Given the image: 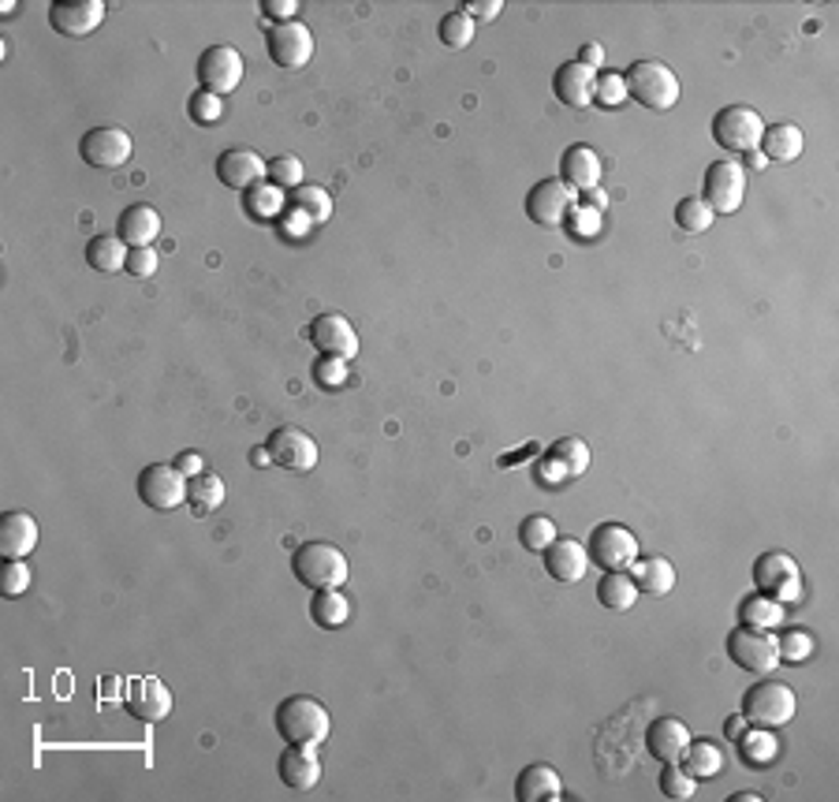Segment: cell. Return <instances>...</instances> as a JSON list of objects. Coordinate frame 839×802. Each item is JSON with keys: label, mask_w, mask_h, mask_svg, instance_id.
Instances as JSON below:
<instances>
[{"label": "cell", "mask_w": 839, "mask_h": 802, "mask_svg": "<svg viewBox=\"0 0 839 802\" xmlns=\"http://www.w3.org/2000/svg\"><path fill=\"white\" fill-rule=\"evenodd\" d=\"M276 731L295 747H318L332 736V713L310 694H292L273 713Z\"/></svg>", "instance_id": "1"}, {"label": "cell", "mask_w": 839, "mask_h": 802, "mask_svg": "<svg viewBox=\"0 0 839 802\" xmlns=\"http://www.w3.org/2000/svg\"><path fill=\"white\" fill-rule=\"evenodd\" d=\"M292 571L310 590H340L351 575V564L332 542H306L292 553Z\"/></svg>", "instance_id": "2"}, {"label": "cell", "mask_w": 839, "mask_h": 802, "mask_svg": "<svg viewBox=\"0 0 839 802\" xmlns=\"http://www.w3.org/2000/svg\"><path fill=\"white\" fill-rule=\"evenodd\" d=\"M794 710H799V699L788 683L780 679H757L747 694H742V717L747 725L765 728V731H780L784 725H791Z\"/></svg>", "instance_id": "3"}, {"label": "cell", "mask_w": 839, "mask_h": 802, "mask_svg": "<svg viewBox=\"0 0 839 802\" xmlns=\"http://www.w3.org/2000/svg\"><path fill=\"white\" fill-rule=\"evenodd\" d=\"M624 83H627V98H634L638 104H645V109L653 112L671 109V104L679 101V94H683L676 72H671L668 64H661V60H638V64H631L624 72Z\"/></svg>", "instance_id": "4"}, {"label": "cell", "mask_w": 839, "mask_h": 802, "mask_svg": "<svg viewBox=\"0 0 839 802\" xmlns=\"http://www.w3.org/2000/svg\"><path fill=\"white\" fill-rule=\"evenodd\" d=\"M765 135V120L757 109L750 104H724L720 112L713 116V138L731 153H750L762 146Z\"/></svg>", "instance_id": "5"}, {"label": "cell", "mask_w": 839, "mask_h": 802, "mask_svg": "<svg viewBox=\"0 0 839 802\" xmlns=\"http://www.w3.org/2000/svg\"><path fill=\"white\" fill-rule=\"evenodd\" d=\"M728 657L736 661L742 673H776L780 668V650H776V634L762 631V627L742 624L728 634Z\"/></svg>", "instance_id": "6"}, {"label": "cell", "mask_w": 839, "mask_h": 802, "mask_svg": "<svg viewBox=\"0 0 839 802\" xmlns=\"http://www.w3.org/2000/svg\"><path fill=\"white\" fill-rule=\"evenodd\" d=\"M190 478L176 464H150L138 474V501L153 511H172L187 501Z\"/></svg>", "instance_id": "7"}, {"label": "cell", "mask_w": 839, "mask_h": 802, "mask_svg": "<svg viewBox=\"0 0 839 802\" xmlns=\"http://www.w3.org/2000/svg\"><path fill=\"white\" fill-rule=\"evenodd\" d=\"M702 195H705V202H710L713 213H720V217L736 213V209L742 206V198H747V169H742L739 161H728V157L713 161L710 169H705Z\"/></svg>", "instance_id": "8"}, {"label": "cell", "mask_w": 839, "mask_h": 802, "mask_svg": "<svg viewBox=\"0 0 839 802\" xmlns=\"http://www.w3.org/2000/svg\"><path fill=\"white\" fill-rule=\"evenodd\" d=\"M590 560H597L605 571H627L638 560V538L624 522H601L597 530L590 534V545H585Z\"/></svg>", "instance_id": "9"}, {"label": "cell", "mask_w": 839, "mask_h": 802, "mask_svg": "<svg viewBox=\"0 0 839 802\" xmlns=\"http://www.w3.org/2000/svg\"><path fill=\"white\" fill-rule=\"evenodd\" d=\"M124 710L138 725H161L172 713V691L157 676L124 679Z\"/></svg>", "instance_id": "10"}, {"label": "cell", "mask_w": 839, "mask_h": 802, "mask_svg": "<svg viewBox=\"0 0 839 802\" xmlns=\"http://www.w3.org/2000/svg\"><path fill=\"white\" fill-rule=\"evenodd\" d=\"M269 459L284 470H295V474H306V470L318 467V441L310 437L299 425H276L266 441Z\"/></svg>", "instance_id": "11"}, {"label": "cell", "mask_w": 839, "mask_h": 802, "mask_svg": "<svg viewBox=\"0 0 839 802\" xmlns=\"http://www.w3.org/2000/svg\"><path fill=\"white\" fill-rule=\"evenodd\" d=\"M799 582H802V571L794 564L791 553H762L754 560V587L757 594L765 597H776V601H788V597H799Z\"/></svg>", "instance_id": "12"}, {"label": "cell", "mask_w": 839, "mask_h": 802, "mask_svg": "<svg viewBox=\"0 0 839 802\" xmlns=\"http://www.w3.org/2000/svg\"><path fill=\"white\" fill-rule=\"evenodd\" d=\"M575 202H579V195L564 180H541L527 195V217L541 229H556L571 217Z\"/></svg>", "instance_id": "13"}, {"label": "cell", "mask_w": 839, "mask_h": 802, "mask_svg": "<svg viewBox=\"0 0 839 802\" xmlns=\"http://www.w3.org/2000/svg\"><path fill=\"white\" fill-rule=\"evenodd\" d=\"M195 75L198 83H202V90L224 98V94H232L235 86L243 83V52L235 46H209L202 57H198Z\"/></svg>", "instance_id": "14"}, {"label": "cell", "mask_w": 839, "mask_h": 802, "mask_svg": "<svg viewBox=\"0 0 839 802\" xmlns=\"http://www.w3.org/2000/svg\"><path fill=\"white\" fill-rule=\"evenodd\" d=\"M131 150H135V143L124 127H94L78 143V157L94 169H120L131 161Z\"/></svg>", "instance_id": "15"}, {"label": "cell", "mask_w": 839, "mask_h": 802, "mask_svg": "<svg viewBox=\"0 0 839 802\" xmlns=\"http://www.w3.org/2000/svg\"><path fill=\"white\" fill-rule=\"evenodd\" d=\"M269 57H273L276 67L284 72H299V67L310 64L313 57V34L306 23H276L269 30Z\"/></svg>", "instance_id": "16"}, {"label": "cell", "mask_w": 839, "mask_h": 802, "mask_svg": "<svg viewBox=\"0 0 839 802\" xmlns=\"http://www.w3.org/2000/svg\"><path fill=\"white\" fill-rule=\"evenodd\" d=\"M310 344L318 347L321 355H332V359H355L358 347H362L355 325L336 310L318 313V318L310 321Z\"/></svg>", "instance_id": "17"}, {"label": "cell", "mask_w": 839, "mask_h": 802, "mask_svg": "<svg viewBox=\"0 0 839 802\" xmlns=\"http://www.w3.org/2000/svg\"><path fill=\"white\" fill-rule=\"evenodd\" d=\"M104 23L101 0H57L49 4V26L64 38H86Z\"/></svg>", "instance_id": "18"}, {"label": "cell", "mask_w": 839, "mask_h": 802, "mask_svg": "<svg viewBox=\"0 0 839 802\" xmlns=\"http://www.w3.org/2000/svg\"><path fill=\"white\" fill-rule=\"evenodd\" d=\"M269 176V161H261L255 150H224L217 157V180L232 190H255Z\"/></svg>", "instance_id": "19"}, {"label": "cell", "mask_w": 839, "mask_h": 802, "mask_svg": "<svg viewBox=\"0 0 839 802\" xmlns=\"http://www.w3.org/2000/svg\"><path fill=\"white\" fill-rule=\"evenodd\" d=\"M541 556H545V571L553 575L556 582H564V587L582 582L585 571H590V553H585V545L571 542V538H556Z\"/></svg>", "instance_id": "20"}, {"label": "cell", "mask_w": 839, "mask_h": 802, "mask_svg": "<svg viewBox=\"0 0 839 802\" xmlns=\"http://www.w3.org/2000/svg\"><path fill=\"white\" fill-rule=\"evenodd\" d=\"M276 773L284 780V788L292 791H313L321 784V762L313 754V747H295L287 743V751L280 754L276 762Z\"/></svg>", "instance_id": "21"}, {"label": "cell", "mask_w": 839, "mask_h": 802, "mask_svg": "<svg viewBox=\"0 0 839 802\" xmlns=\"http://www.w3.org/2000/svg\"><path fill=\"white\" fill-rule=\"evenodd\" d=\"M559 180L579 195V190H593L601 183V157L593 146H567L564 157H559Z\"/></svg>", "instance_id": "22"}, {"label": "cell", "mask_w": 839, "mask_h": 802, "mask_svg": "<svg viewBox=\"0 0 839 802\" xmlns=\"http://www.w3.org/2000/svg\"><path fill=\"white\" fill-rule=\"evenodd\" d=\"M593 83H597V72H590L579 60H567V64L556 67L553 75V90L556 98L571 109H590L593 104Z\"/></svg>", "instance_id": "23"}, {"label": "cell", "mask_w": 839, "mask_h": 802, "mask_svg": "<svg viewBox=\"0 0 839 802\" xmlns=\"http://www.w3.org/2000/svg\"><path fill=\"white\" fill-rule=\"evenodd\" d=\"M38 548V519L30 511H8L0 519V553L4 560H23Z\"/></svg>", "instance_id": "24"}, {"label": "cell", "mask_w": 839, "mask_h": 802, "mask_svg": "<svg viewBox=\"0 0 839 802\" xmlns=\"http://www.w3.org/2000/svg\"><path fill=\"white\" fill-rule=\"evenodd\" d=\"M690 743V728L676 717H657L650 728H645V751H650L657 762H679Z\"/></svg>", "instance_id": "25"}, {"label": "cell", "mask_w": 839, "mask_h": 802, "mask_svg": "<svg viewBox=\"0 0 839 802\" xmlns=\"http://www.w3.org/2000/svg\"><path fill=\"white\" fill-rule=\"evenodd\" d=\"M515 799L519 802H559L564 799V780L553 765H527V769L515 777Z\"/></svg>", "instance_id": "26"}, {"label": "cell", "mask_w": 839, "mask_h": 802, "mask_svg": "<svg viewBox=\"0 0 839 802\" xmlns=\"http://www.w3.org/2000/svg\"><path fill=\"white\" fill-rule=\"evenodd\" d=\"M116 235L127 243L131 250H135V247H153V239L161 235V213H157L153 206H146V202L127 206L124 213H120V221H116Z\"/></svg>", "instance_id": "27"}, {"label": "cell", "mask_w": 839, "mask_h": 802, "mask_svg": "<svg viewBox=\"0 0 839 802\" xmlns=\"http://www.w3.org/2000/svg\"><path fill=\"white\" fill-rule=\"evenodd\" d=\"M627 571H631L638 594L664 597V594H671V590H676V568H671L668 556H638V560Z\"/></svg>", "instance_id": "28"}, {"label": "cell", "mask_w": 839, "mask_h": 802, "mask_svg": "<svg viewBox=\"0 0 839 802\" xmlns=\"http://www.w3.org/2000/svg\"><path fill=\"white\" fill-rule=\"evenodd\" d=\"M548 470H553L556 482H564V478H582L585 470H590V444H585L582 437H559L553 448H548Z\"/></svg>", "instance_id": "29"}, {"label": "cell", "mask_w": 839, "mask_h": 802, "mask_svg": "<svg viewBox=\"0 0 839 802\" xmlns=\"http://www.w3.org/2000/svg\"><path fill=\"white\" fill-rule=\"evenodd\" d=\"M802 146H806V138H802V127H794V124H773V127H765L762 146H757V150L765 153V161L788 164V161H799Z\"/></svg>", "instance_id": "30"}, {"label": "cell", "mask_w": 839, "mask_h": 802, "mask_svg": "<svg viewBox=\"0 0 839 802\" xmlns=\"http://www.w3.org/2000/svg\"><path fill=\"white\" fill-rule=\"evenodd\" d=\"M597 601H601V608H608V613H631L634 601H638V587H634L631 571H605L601 575Z\"/></svg>", "instance_id": "31"}, {"label": "cell", "mask_w": 839, "mask_h": 802, "mask_svg": "<svg viewBox=\"0 0 839 802\" xmlns=\"http://www.w3.org/2000/svg\"><path fill=\"white\" fill-rule=\"evenodd\" d=\"M127 255L131 247L120 235H94V239L86 243V266L98 269V273H120V269H127Z\"/></svg>", "instance_id": "32"}, {"label": "cell", "mask_w": 839, "mask_h": 802, "mask_svg": "<svg viewBox=\"0 0 839 802\" xmlns=\"http://www.w3.org/2000/svg\"><path fill=\"white\" fill-rule=\"evenodd\" d=\"M679 765H683L694 780H710L724 769V751L716 743H710V739H690Z\"/></svg>", "instance_id": "33"}, {"label": "cell", "mask_w": 839, "mask_h": 802, "mask_svg": "<svg viewBox=\"0 0 839 802\" xmlns=\"http://www.w3.org/2000/svg\"><path fill=\"white\" fill-rule=\"evenodd\" d=\"M310 620L325 631H336L351 620V601H347L340 590H313V601H310Z\"/></svg>", "instance_id": "34"}, {"label": "cell", "mask_w": 839, "mask_h": 802, "mask_svg": "<svg viewBox=\"0 0 839 802\" xmlns=\"http://www.w3.org/2000/svg\"><path fill=\"white\" fill-rule=\"evenodd\" d=\"M187 504L195 516H213L217 508L224 504V482L221 474H213V470H202V474L190 478L187 485Z\"/></svg>", "instance_id": "35"}, {"label": "cell", "mask_w": 839, "mask_h": 802, "mask_svg": "<svg viewBox=\"0 0 839 802\" xmlns=\"http://www.w3.org/2000/svg\"><path fill=\"white\" fill-rule=\"evenodd\" d=\"M295 209H299L306 221L325 224V221H332V195L325 187H310V183H303V187L295 190Z\"/></svg>", "instance_id": "36"}, {"label": "cell", "mask_w": 839, "mask_h": 802, "mask_svg": "<svg viewBox=\"0 0 839 802\" xmlns=\"http://www.w3.org/2000/svg\"><path fill=\"white\" fill-rule=\"evenodd\" d=\"M556 542V522L548 516H527L519 522V545L527 553H545Z\"/></svg>", "instance_id": "37"}, {"label": "cell", "mask_w": 839, "mask_h": 802, "mask_svg": "<svg viewBox=\"0 0 839 802\" xmlns=\"http://www.w3.org/2000/svg\"><path fill=\"white\" fill-rule=\"evenodd\" d=\"M742 620H747L750 627H762V631H768V627H776L784 620V601L776 597H747L742 601Z\"/></svg>", "instance_id": "38"}, {"label": "cell", "mask_w": 839, "mask_h": 802, "mask_svg": "<svg viewBox=\"0 0 839 802\" xmlns=\"http://www.w3.org/2000/svg\"><path fill=\"white\" fill-rule=\"evenodd\" d=\"M713 221H716V213L710 209V202H705V198H683V202L676 206V224H679L683 232H690V235L710 232Z\"/></svg>", "instance_id": "39"}, {"label": "cell", "mask_w": 839, "mask_h": 802, "mask_svg": "<svg viewBox=\"0 0 839 802\" xmlns=\"http://www.w3.org/2000/svg\"><path fill=\"white\" fill-rule=\"evenodd\" d=\"M474 30H478V23L470 20L462 8H456V12H448L441 20V41L448 49H467L470 41H474Z\"/></svg>", "instance_id": "40"}, {"label": "cell", "mask_w": 839, "mask_h": 802, "mask_svg": "<svg viewBox=\"0 0 839 802\" xmlns=\"http://www.w3.org/2000/svg\"><path fill=\"white\" fill-rule=\"evenodd\" d=\"M661 791L668 799H676V802H683V799H694V791H698V780L690 777V773L683 769L679 762H668L661 769Z\"/></svg>", "instance_id": "41"}, {"label": "cell", "mask_w": 839, "mask_h": 802, "mask_svg": "<svg viewBox=\"0 0 839 802\" xmlns=\"http://www.w3.org/2000/svg\"><path fill=\"white\" fill-rule=\"evenodd\" d=\"M593 101L597 104H616L627 101V83H624V72H597V83H593Z\"/></svg>", "instance_id": "42"}, {"label": "cell", "mask_w": 839, "mask_h": 802, "mask_svg": "<svg viewBox=\"0 0 839 802\" xmlns=\"http://www.w3.org/2000/svg\"><path fill=\"white\" fill-rule=\"evenodd\" d=\"M739 743H742V757H747V765H768V762H773V754H776L773 731H765V728L742 736Z\"/></svg>", "instance_id": "43"}, {"label": "cell", "mask_w": 839, "mask_h": 802, "mask_svg": "<svg viewBox=\"0 0 839 802\" xmlns=\"http://www.w3.org/2000/svg\"><path fill=\"white\" fill-rule=\"evenodd\" d=\"M187 112H190V120L195 124H217V120L224 116V101L217 98V94H209V90H198V94H190V101H187Z\"/></svg>", "instance_id": "44"}, {"label": "cell", "mask_w": 839, "mask_h": 802, "mask_svg": "<svg viewBox=\"0 0 839 802\" xmlns=\"http://www.w3.org/2000/svg\"><path fill=\"white\" fill-rule=\"evenodd\" d=\"M269 180H273L276 187H303V161L292 153L273 157V161H269Z\"/></svg>", "instance_id": "45"}, {"label": "cell", "mask_w": 839, "mask_h": 802, "mask_svg": "<svg viewBox=\"0 0 839 802\" xmlns=\"http://www.w3.org/2000/svg\"><path fill=\"white\" fill-rule=\"evenodd\" d=\"M30 590V568L23 560H8L4 571H0V594L4 597H20Z\"/></svg>", "instance_id": "46"}, {"label": "cell", "mask_w": 839, "mask_h": 802, "mask_svg": "<svg viewBox=\"0 0 839 802\" xmlns=\"http://www.w3.org/2000/svg\"><path fill=\"white\" fill-rule=\"evenodd\" d=\"M313 381H318L321 388L347 385V359H332V355H321V359L313 362Z\"/></svg>", "instance_id": "47"}, {"label": "cell", "mask_w": 839, "mask_h": 802, "mask_svg": "<svg viewBox=\"0 0 839 802\" xmlns=\"http://www.w3.org/2000/svg\"><path fill=\"white\" fill-rule=\"evenodd\" d=\"M776 650H780V661H806L814 653V639L806 631H784L776 639Z\"/></svg>", "instance_id": "48"}, {"label": "cell", "mask_w": 839, "mask_h": 802, "mask_svg": "<svg viewBox=\"0 0 839 802\" xmlns=\"http://www.w3.org/2000/svg\"><path fill=\"white\" fill-rule=\"evenodd\" d=\"M157 250L153 247H135L127 255V273L131 276H138V281H146V276H153L157 273Z\"/></svg>", "instance_id": "49"}, {"label": "cell", "mask_w": 839, "mask_h": 802, "mask_svg": "<svg viewBox=\"0 0 839 802\" xmlns=\"http://www.w3.org/2000/svg\"><path fill=\"white\" fill-rule=\"evenodd\" d=\"M261 12L276 23H295V15H299V0H261Z\"/></svg>", "instance_id": "50"}, {"label": "cell", "mask_w": 839, "mask_h": 802, "mask_svg": "<svg viewBox=\"0 0 839 802\" xmlns=\"http://www.w3.org/2000/svg\"><path fill=\"white\" fill-rule=\"evenodd\" d=\"M462 12L470 15V20H482V23H493L496 15L504 12V0H470V4H462Z\"/></svg>", "instance_id": "51"}, {"label": "cell", "mask_w": 839, "mask_h": 802, "mask_svg": "<svg viewBox=\"0 0 839 802\" xmlns=\"http://www.w3.org/2000/svg\"><path fill=\"white\" fill-rule=\"evenodd\" d=\"M579 64H585L590 72H601V67H605V46H601V41H585L579 52Z\"/></svg>", "instance_id": "52"}, {"label": "cell", "mask_w": 839, "mask_h": 802, "mask_svg": "<svg viewBox=\"0 0 839 802\" xmlns=\"http://www.w3.org/2000/svg\"><path fill=\"white\" fill-rule=\"evenodd\" d=\"M250 198H255V213L280 209V190L276 187H255V190H250Z\"/></svg>", "instance_id": "53"}, {"label": "cell", "mask_w": 839, "mask_h": 802, "mask_svg": "<svg viewBox=\"0 0 839 802\" xmlns=\"http://www.w3.org/2000/svg\"><path fill=\"white\" fill-rule=\"evenodd\" d=\"M176 467L183 470V474H187V478H195V474H202V456H198V452H180V456H176Z\"/></svg>", "instance_id": "54"}, {"label": "cell", "mask_w": 839, "mask_h": 802, "mask_svg": "<svg viewBox=\"0 0 839 802\" xmlns=\"http://www.w3.org/2000/svg\"><path fill=\"white\" fill-rule=\"evenodd\" d=\"M724 736L736 739V743H739V739L747 736V717H742V713H736V717H728V725H724Z\"/></svg>", "instance_id": "55"}, {"label": "cell", "mask_w": 839, "mask_h": 802, "mask_svg": "<svg viewBox=\"0 0 839 802\" xmlns=\"http://www.w3.org/2000/svg\"><path fill=\"white\" fill-rule=\"evenodd\" d=\"M747 164H750V169H757V172L768 169V161H765V153H762V150H750V153H747V161H742V169H747Z\"/></svg>", "instance_id": "56"}, {"label": "cell", "mask_w": 839, "mask_h": 802, "mask_svg": "<svg viewBox=\"0 0 839 802\" xmlns=\"http://www.w3.org/2000/svg\"><path fill=\"white\" fill-rule=\"evenodd\" d=\"M250 464H255V467H269V464H273V459H269V448H255V452H250Z\"/></svg>", "instance_id": "57"}, {"label": "cell", "mask_w": 839, "mask_h": 802, "mask_svg": "<svg viewBox=\"0 0 839 802\" xmlns=\"http://www.w3.org/2000/svg\"><path fill=\"white\" fill-rule=\"evenodd\" d=\"M585 195H590L593 209H605V202H608V198H605V190H597V187H593V190H585Z\"/></svg>", "instance_id": "58"}]
</instances>
